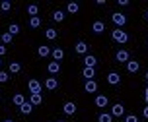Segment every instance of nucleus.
<instances>
[{
    "label": "nucleus",
    "instance_id": "ea45409f",
    "mask_svg": "<svg viewBox=\"0 0 148 122\" xmlns=\"http://www.w3.org/2000/svg\"><path fill=\"white\" fill-rule=\"evenodd\" d=\"M146 79H148V72H146Z\"/></svg>",
    "mask_w": 148,
    "mask_h": 122
},
{
    "label": "nucleus",
    "instance_id": "2eb2a0df",
    "mask_svg": "<svg viewBox=\"0 0 148 122\" xmlns=\"http://www.w3.org/2000/svg\"><path fill=\"white\" fill-rule=\"evenodd\" d=\"M37 54H39L41 58H45V56H49V54H51V49H49L47 45H41V47L37 49Z\"/></svg>",
    "mask_w": 148,
    "mask_h": 122
},
{
    "label": "nucleus",
    "instance_id": "f3484780",
    "mask_svg": "<svg viewBox=\"0 0 148 122\" xmlns=\"http://www.w3.org/2000/svg\"><path fill=\"white\" fill-rule=\"evenodd\" d=\"M47 70H49V74H59V72H60V64H59V62H55V60H53L51 64L47 66Z\"/></svg>",
    "mask_w": 148,
    "mask_h": 122
},
{
    "label": "nucleus",
    "instance_id": "20e7f679",
    "mask_svg": "<svg viewBox=\"0 0 148 122\" xmlns=\"http://www.w3.org/2000/svg\"><path fill=\"white\" fill-rule=\"evenodd\" d=\"M123 115H125V107H123L121 103H117V105L111 107V116H123Z\"/></svg>",
    "mask_w": 148,
    "mask_h": 122
},
{
    "label": "nucleus",
    "instance_id": "4c0bfd02",
    "mask_svg": "<svg viewBox=\"0 0 148 122\" xmlns=\"http://www.w3.org/2000/svg\"><path fill=\"white\" fill-rule=\"evenodd\" d=\"M4 122H14V120H4Z\"/></svg>",
    "mask_w": 148,
    "mask_h": 122
},
{
    "label": "nucleus",
    "instance_id": "ddd939ff",
    "mask_svg": "<svg viewBox=\"0 0 148 122\" xmlns=\"http://www.w3.org/2000/svg\"><path fill=\"white\" fill-rule=\"evenodd\" d=\"M45 87H47L49 91H53V89H57V87H59V81H57V78H49L47 81H45Z\"/></svg>",
    "mask_w": 148,
    "mask_h": 122
},
{
    "label": "nucleus",
    "instance_id": "a878e982",
    "mask_svg": "<svg viewBox=\"0 0 148 122\" xmlns=\"http://www.w3.org/2000/svg\"><path fill=\"white\" fill-rule=\"evenodd\" d=\"M45 37H47L49 41L57 39V29H47V31H45Z\"/></svg>",
    "mask_w": 148,
    "mask_h": 122
},
{
    "label": "nucleus",
    "instance_id": "72a5a7b5",
    "mask_svg": "<svg viewBox=\"0 0 148 122\" xmlns=\"http://www.w3.org/2000/svg\"><path fill=\"white\" fill-rule=\"evenodd\" d=\"M6 54V45H0V58Z\"/></svg>",
    "mask_w": 148,
    "mask_h": 122
},
{
    "label": "nucleus",
    "instance_id": "c85d7f7f",
    "mask_svg": "<svg viewBox=\"0 0 148 122\" xmlns=\"http://www.w3.org/2000/svg\"><path fill=\"white\" fill-rule=\"evenodd\" d=\"M39 25H41V20H39L37 16H35V18H31V20H29V27H33V29H35V27H39Z\"/></svg>",
    "mask_w": 148,
    "mask_h": 122
},
{
    "label": "nucleus",
    "instance_id": "9b49d317",
    "mask_svg": "<svg viewBox=\"0 0 148 122\" xmlns=\"http://www.w3.org/2000/svg\"><path fill=\"white\" fill-rule=\"evenodd\" d=\"M92 31H94V33H103V31H105V23L99 22V20H97V22H94V25H92Z\"/></svg>",
    "mask_w": 148,
    "mask_h": 122
},
{
    "label": "nucleus",
    "instance_id": "423d86ee",
    "mask_svg": "<svg viewBox=\"0 0 148 122\" xmlns=\"http://www.w3.org/2000/svg\"><path fill=\"white\" fill-rule=\"evenodd\" d=\"M84 91H88V93H96V91H97V83L94 81V79H88L86 85H84Z\"/></svg>",
    "mask_w": 148,
    "mask_h": 122
},
{
    "label": "nucleus",
    "instance_id": "e433bc0d",
    "mask_svg": "<svg viewBox=\"0 0 148 122\" xmlns=\"http://www.w3.org/2000/svg\"><path fill=\"white\" fill-rule=\"evenodd\" d=\"M144 99H146V105H148V87L144 89Z\"/></svg>",
    "mask_w": 148,
    "mask_h": 122
},
{
    "label": "nucleus",
    "instance_id": "c756f323",
    "mask_svg": "<svg viewBox=\"0 0 148 122\" xmlns=\"http://www.w3.org/2000/svg\"><path fill=\"white\" fill-rule=\"evenodd\" d=\"M2 43H4V45H10V43H12V35H10L8 31L2 35Z\"/></svg>",
    "mask_w": 148,
    "mask_h": 122
},
{
    "label": "nucleus",
    "instance_id": "7ed1b4c3",
    "mask_svg": "<svg viewBox=\"0 0 148 122\" xmlns=\"http://www.w3.org/2000/svg\"><path fill=\"white\" fill-rule=\"evenodd\" d=\"M27 89H29V93H41V83L37 79H29L27 81Z\"/></svg>",
    "mask_w": 148,
    "mask_h": 122
},
{
    "label": "nucleus",
    "instance_id": "a211bd4d",
    "mask_svg": "<svg viewBox=\"0 0 148 122\" xmlns=\"http://www.w3.org/2000/svg\"><path fill=\"white\" fill-rule=\"evenodd\" d=\"M82 76L86 78V81H88V79H94V76H96V70H94V68H84Z\"/></svg>",
    "mask_w": 148,
    "mask_h": 122
},
{
    "label": "nucleus",
    "instance_id": "6ab92c4d",
    "mask_svg": "<svg viewBox=\"0 0 148 122\" xmlns=\"http://www.w3.org/2000/svg\"><path fill=\"white\" fill-rule=\"evenodd\" d=\"M29 103H31V105H41V103H43V97H41V93H31Z\"/></svg>",
    "mask_w": 148,
    "mask_h": 122
},
{
    "label": "nucleus",
    "instance_id": "f704fd0d",
    "mask_svg": "<svg viewBox=\"0 0 148 122\" xmlns=\"http://www.w3.org/2000/svg\"><path fill=\"white\" fill-rule=\"evenodd\" d=\"M119 6H129V0H119Z\"/></svg>",
    "mask_w": 148,
    "mask_h": 122
},
{
    "label": "nucleus",
    "instance_id": "393cba45",
    "mask_svg": "<svg viewBox=\"0 0 148 122\" xmlns=\"http://www.w3.org/2000/svg\"><path fill=\"white\" fill-rule=\"evenodd\" d=\"M53 20H55V22H62V20H64V12H60V10L53 12Z\"/></svg>",
    "mask_w": 148,
    "mask_h": 122
},
{
    "label": "nucleus",
    "instance_id": "1a4fd4ad",
    "mask_svg": "<svg viewBox=\"0 0 148 122\" xmlns=\"http://www.w3.org/2000/svg\"><path fill=\"white\" fill-rule=\"evenodd\" d=\"M107 105H109L107 95H97L96 97V107H107Z\"/></svg>",
    "mask_w": 148,
    "mask_h": 122
},
{
    "label": "nucleus",
    "instance_id": "5701e85b",
    "mask_svg": "<svg viewBox=\"0 0 148 122\" xmlns=\"http://www.w3.org/2000/svg\"><path fill=\"white\" fill-rule=\"evenodd\" d=\"M8 33H10L12 37H14V35H18V33H20V25H18V23H12V25L8 27Z\"/></svg>",
    "mask_w": 148,
    "mask_h": 122
},
{
    "label": "nucleus",
    "instance_id": "4be33fe9",
    "mask_svg": "<svg viewBox=\"0 0 148 122\" xmlns=\"http://www.w3.org/2000/svg\"><path fill=\"white\" fill-rule=\"evenodd\" d=\"M8 70H10V74H18L22 70V64H20V62H10V68H8Z\"/></svg>",
    "mask_w": 148,
    "mask_h": 122
},
{
    "label": "nucleus",
    "instance_id": "39448f33",
    "mask_svg": "<svg viewBox=\"0 0 148 122\" xmlns=\"http://www.w3.org/2000/svg\"><path fill=\"white\" fill-rule=\"evenodd\" d=\"M84 64H86V68H96L97 58L94 56V54H86V56H84Z\"/></svg>",
    "mask_w": 148,
    "mask_h": 122
},
{
    "label": "nucleus",
    "instance_id": "473e14b6",
    "mask_svg": "<svg viewBox=\"0 0 148 122\" xmlns=\"http://www.w3.org/2000/svg\"><path fill=\"white\" fill-rule=\"evenodd\" d=\"M125 122H138V118L134 115H129V116H125Z\"/></svg>",
    "mask_w": 148,
    "mask_h": 122
},
{
    "label": "nucleus",
    "instance_id": "7c9ffc66",
    "mask_svg": "<svg viewBox=\"0 0 148 122\" xmlns=\"http://www.w3.org/2000/svg\"><path fill=\"white\" fill-rule=\"evenodd\" d=\"M8 79H10V74L8 72H0V83H6Z\"/></svg>",
    "mask_w": 148,
    "mask_h": 122
},
{
    "label": "nucleus",
    "instance_id": "4468645a",
    "mask_svg": "<svg viewBox=\"0 0 148 122\" xmlns=\"http://www.w3.org/2000/svg\"><path fill=\"white\" fill-rule=\"evenodd\" d=\"M115 58H117L119 62H129V52L127 50H117V54H115Z\"/></svg>",
    "mask_w": 148,
    "mask_h": 122
},
{
    "label": "nucleus",
    "instance_id": "58836bf2",
    "mask_svg": "<svg viewBox=\"0 0 148 122\" xmlns=\"http://www.w3.org/2000/svg\"><path fill=\"white\" fill-rule=\"evenodd\" d=\"M146 20H148V12H146Z\"/></svg>",
    "mask_w": 148,
    "mask_h": 122
},
{
    "label": "nucleus",
    "instance_id": "aec40b11",
    "mask_svg": "<svg viewBox=\"0 0 148 122\" xmlns=\"http://www.w3.org/2000/svg\"><path fill=\"white\" fill-rule=\"evenodd\" d=\"M20 110H22V115H29L31 110H33V105H31V103H27V101H25V103H23L22 107H20Z\"/></svg>",
    "mask_w": 148,
    "mask_h": 122
},
{
    "label": "nucleus",
    "instance_id": "0eeeda50",
    "mask_svg": "<svg viewBox=\"0 0 148 122\" xmlns=\"http://www.w3.org/2000/svg\"><path fill=\"white\" fill-rule=\"evenodd\" d=\"M119 81H121V76H119L117 72H111L109 76H107V83H109V85H117Z\"/></svg>",
    "mask_w": 148,
    "mask_h": 122
},
{
    "label": "nucleus",
    "instance_id": "f257e3e1",
    "mask_svg": "<svg viewBox=\"0 0 148 122\" xmlns=\"http://www.w3.org/2000/svg\"><path fill=\"white\" fill-rule=\"evenodd\" d=\"M111 37H113V41L115 43H119V45H125L127 41H129V35H127L123 29H113V33H111Z\"/></svg>",
    "mask_w": 148,
    "mask_h": 122
},
{
    "label": "nucleus",
    "instance_id": "9d476101",
    "mask_svg": "<svg viewBox=\"0 0 148 122\" xmlns=\"http://www.w3.org/2000/svg\"><path fill=\"white\" fill-rule=\"evenodd\" d=\"M62 110H64V115H74L76 113V105H74L72 101H68V103H64Z\"/></svg>",
    "mask_w": 148,
    "mask_h": 122
},
{
    "label": "nucleus",
    "instance_id": "dca6fc26",
    "mask_svg": "<svg viewBox=\"0 0 148 122\" xmlns=\"http://www.w3.org/2000/svg\"><path fill=\"white\" fill-rule=\"evenodd\" d=\"M74 49H76V52H78V54H86V52H88V45L84 43V41H80V43H76V47H74Z\"/></svg>",
    "mask_w": 148,
    "mask_h": 122
},
{
    "label": "nucleus",
    "instance_id": "cd10ccee",
    "mask_svg": "<svg viewBox=\"0 0 148 122\" xmlns=\"http://www.w3.org/2000/svg\"><path fill=\"white\" fill-rule=\"evenodd\" d=\"M111 118H113V116H111V113H101L97 120H99V122H111Z\"/></svg>",
    "mask_w": 148,
    "mask_h": 122
},
{
    "label": "nucleus",
    "instance_id": "79ce46f5",
    "mask_svg": "<svg viewBox=\"0 0 148 122\" xmlns=\"http://www.w3.org/2000/svg\"><path fill=\"white\" fill-rule=\"evenodd\" d=\"M57 122H62V120H57Z\"/></svg>",
    "mask_w": 148,
    "mask_h": 122
},
{
    "label": "nucleus",
    "instance_id": "b1692460",
    "mask_svg": "<svg viewBox=\"0 0 148 122\" xmlns=\"http://www.w3.org/2000/svg\"><path fill=\"white\" fill-rule=\"evenodd\" d=\"M66 10L70 12V14H78V10H80V6H78L76 2H70V4L66 6Z\"/></svg>",
    "mask_w": 148,
    "mask_h": 122
},
{
    "label": "nucleus",
    "instance_id": "412c9836",
    "mask_svg": "<svg viewBox=\"0 0 148 122\" xmlns=\"http://www.w3.org/2000/svg\"><path fill=\"white\" fill-rule=\"evenodd\" d=\"M12 101H14V105H18V107H22L23 103H25V97H23L22 93H16V95H14V99H12Z\"/></svg>",
    "mask_w": 148,
    "mask_h": 122
},
{
    "label": "nucleus",
    "instance_id": "f8f14e48",
    "mask_svg": "<svg viewBox=\"0 0 148 122\" xmlns=\"http://www.w3.org/2000/svg\"><path fill=\"white\" fill-rule=\"evenodd\" d=\"M51 54H53V60L59 62V60L64 58V50H62V49H55V50H51Z\"/></svg>",
    "mask_w": 148,
    "mask_h": 122
},
{
    "label": "nucleus",
    "instance_id": "6e6552de",
    "mask_svg": "<svg viewBox=\"0 0 148 122\" xmlns=\"http://www.w3.org/2000/svg\"><path fill=\"white\" fill-rule=\"evenodd\" d=\"M138 68H140V64H138L136 60H129V62H127V70H129L131 74H136Z\"/></svg>",
    "mask_w": 148,
    "mask_h": 122
},
{
    "label": "nucleus",
    "instance_id": "a19ab883",
    "mask_svg": "<svg viewBox=\"0 0 148 122\" xmlns=\"http://www.w3.org/2000/svg\"><path fill=\"white\" fill-rule=\"evenodd\" d=\"M0 64H2V58H0Z\"/></svg>",
    "mask_w": 148,
    "mask_h": 122
},
{
    "label": "nucleus",
    "instance_id": "f03ea898",
    "mask_svg": "<svg viewBox=\"0 0 148 122\" xmlns=\"http://www.w3.org/2000/svg\"><path fill=\"white\" fill-rule=\"evenodd\" d=\"M111 20H113V23H115V25H117L119 29H121V27H123V25L127 23L125 14H113V16H111Z\"/></svg>",
    "mask_w": 148,
    "mask_h": 122
},
{
    "label": "nucleus",
    "instance_id": "bb28decb",
    "mask_svg": "<svg viewBox=\"0 0 148 122\" xmlns=\"http://www.w3.org/2000/svg\"><path fill=\"white\" fill-rule=\"evenodd\" d=\"M37 12H39V8H37L35 4H29V6H27V14H29L31 18H35V16H37Z\"/></svg>",
    "mask_w": 148,
    "mask_h": 122
},
{
    "label": "nucleus",
    "instance_id": "2f4dec72",
    "mask_svg": "<svg viewBox=\"0 0 148 122\" xmlns=\"http://www.w3.org/2000/svg\"><path fill=\"white\" fill-rule=\"evenodd\" d=\"M0 8H2V12H10V10H12V4H10V2H2Z\"/></svg>",
    "mask_w": 148,
    "mask_h": 122
},
{
    "label": "nucleus",
    "instance_id": "c9c22d12",
    "mask_svg": "<svg viewBox=\"0 0 148 122\" xmlns=\"http://www.w3.org/2000/svg\"><path fill=\"white\" fill-rule=\"evenodd\" d=\"M142 115H144V118H148V105L144 107V110H142Z\"/></svg>",
    "mask_w": 148,
    "mask_h": 122
}]
</instances>
